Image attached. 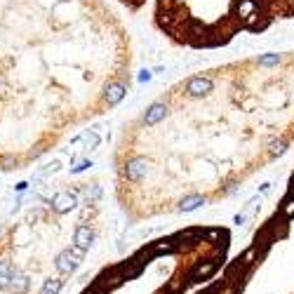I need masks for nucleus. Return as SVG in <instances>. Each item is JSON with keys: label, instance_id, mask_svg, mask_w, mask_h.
<instances>
[{"label": "nucleus", "instance_id": "obj_1", "mask_svg": "<svg viewBox=\"0 0 294 294\" xmlns=\"http://www.w3.org/2000/svg\"><path fill=\"white\" fill-rule=\"evenodd\" d=\"M83 257H85V252L78 250V247L62 252V254L57 257V271H59V273H73V271L80 266Z\"/></svg>", "mask_w": 294, "mask_h": 294}, {"label": "nucleus", "instance_id": "obj_9", "mask_svg": "<svg viewBox=\"0 0 294 294\" xmlns=\"http://www.w3.org/2000/svg\"><path fill=\"white\" fill-rule=\"evenodd\" d=\"M26 287H29V278L14 271L12 278H10V285H7V289H12V292L21 294V292H26Z\"/></svg>", "mask_w": 294, "mask_h": 294}, {"label": "nucleus", "instance_id": "obj_20", "mask_svg": "<svg viewBox=\"0 0 294 294\" xmlns=\"http://www.w3.org/2000/svg\"><path fill=\"white\" fill-rule=\"evenodd\" d=\"M87 167H92V163H90V160H85V163H80L78 167H73V172H83V170H87Z\"/></svg>", "mask_w": 294, "mask_h": 294}, {"label": "nucleus", "instance_id": "obj_10", "mask_svg": "<svg viewBox=\"0 0 294 294\" xmlns=\"http://www.w3.org/2000/svg\"><path fill=\"white\" fill-rule=\"evenodd\" d=\"M217 269V261H207V263H200L196 269V273L191 276V280H200V278H205V276H209L212 271Z\"/></svg>", "mask_w": 294, "mask_h": 294}, {"label": "nucleus", "instance_id": "obj_6", "mask_svg": "<svg viewBox=\"0 0 294 294\" xmlns=\"http://www.w3.org/2000/svg\"><path fill=\"white\" fill-rule=\"evenodd\" d=\"M125 94H127V85H125L123 80H118V83H111V85L106 87L104 101H106L109 106H116L118 101H123Z\"/></svg>", "mask_w": 294, "mask_h": 294}, {"label": "nucleus", "instance_id": "obj_2", "mask_svg": "<svg viewBox=\"0 0 294 294\" xmlns=\"http://www.w3.org/2000/svg\"><path fill=\"white\" fill-rule=\"evenodd\" d=\"M212 90H215V80L207 75H193L186 80V92L191 97H207Z\"/></svg>", "mask_w": 294, "mask_h": 294}, {"label": "nucleus", "instance_id": "obj_22", "mask_svg": "<svg viewBox=\"0 0 294 294\" xmlns=\"http://www.w3.org/2000/svg\"><path fill=\"white\" fill-rule=\"evenodd\" d=\"M289 198H294V177H292V184H289Z\"/></svg>", "mask_w": 294, "mask_h": 294}, {"label": "nucleus", "instance_id": "obj_21", "mask_svg": "<svg viewBox=\"0 0 294 294\" xmlns=\"http://www.w3.org/2000/svg\"><path fill=\"white\" fill-rule=\"evenodd\" d=\"M269 189H271V184H261V186H259V193H266Z\"/></svg>", "mask_w": 294, "mask_h": 294}, {"label": "nucleus", "instance_id": "obj_4", "mask_svg": "<svg viewBox=\"0 0 294 294\" xmlns=\"http://www.w3.org/2000/svg\"><path fill=\"white\" fill-rule=\"evenodd\" d=\"M73 207H75V193H71V191H59L52 198V209L59 212V215H64V212H68V209H73Z\"/></svg>", "mask_w": 294, "mask_h": 294}, {"label": "nucleus", "instance_id": "obj_15", "mask_svg": "<svg viewBox=\"0 0 294 294\" xmlns=\"http://www.w3.org/2000/svg\"><path fill=\"white\" fill-rule=\"evenodd\" d=\"M280 212H282L285 217H287V219H289V217H294V198H287V200L282 202Z\"/></svg>", "mask_w": 294, "mask_h": 294}, {"label": "nucleus", "instance_id": "obj_18", "mask_svg": "<svg viewBox=\"0 0 294 294\" xmlns=\"http://www.w3.org/2000/svg\"><path fill=\"white\" fill-rule=\"evenodd\" d=\"M219 235H221V231H219V228H212V231H207V233H205V235H202V238L215 240V238H219Z\"/></svg>", "mask_w": 294, "mask_h": 294}, {"label": "nucleus", "instance_id": "obj_7", "mask_svg": "<svg viewBox=\"0 0 294 294\" xmlns=\"http://www.w3.org/2000/svg\"><path fill=\"white\" fill-rule=\"evenodd\" d=\"M92 240H94V233H92V228L90 226H78L75 228V247L78 250H83V252H87L90 250V245H92Z\"/></svg>", "mask_w": 294, "mask_h": 294}, {"label": "nucleus", "instance_id": "obj_3", "mask_svg": "<svg viewBox=\"0 0 294 294\" xmlns=\"http://www.w3.org/2000/svg\"><path fill=\"white\" fill-rule=\"evenodd\" d=\"M148 174V160L144 155H132V158L125 163V177L129 181H141V179Z\"/></svg>", "mask_w": 294, "mask_h": 294}, {"label": "nucleus", "instance_id": "obj_11", "mask_svg": "<svg viewBox=\"0 0 294 294\" xmlns=\"http://www.w3.org/2000/svg\"><path fill=\"white\" fill-rule=\"evenodd\" d=\"M280 62H282V55H276V52H269V55L259 57V66H266V68L278 66Z\"/></svg>", "mask_w": 294, "mask_h": 294}, {"label": "nucleus", "instance_id": "obj_19", "mask_svg": "<svg viewBox=\"0 0 294 294\" xmlns=\"http://www.w3.org/2000/svg\"><path fill=\"white\" fill-rule=\"evenodd\" d=\"M151 78H153V73H151V71H141V75H139L141 83H148Z\"/></svg>", "mask_w": 294, "mask_h": 294}, {"label": "nucleus", "instance_id": "obj_14", "mask_svg": "<svg viewBox=\"0 0 294 294\" xmlns=\"http://www.w3.org/2000/svg\"><path fill=\"white\" fill-rule=\"evenodd\" d=\"M62 285H64L62 280H47L43 285V289H40V294H57L59 289H62Z\"/></svg>", "mask_w": 294, "mask_h": 294}, {"label": "nucleus", "instance_id": "obj_16", "mask_svg": "<svg viewBox=\"0 0 294 294\" xmlns=\"http://www.w3.org/2000/svg\"><path fill=\"white\" fill-rule=\"evenodd\" d=\"M172 250H174L172 243H158V245L153 247V254H165V252H172Z\"/></svg>", "mask_w": 294, "mask_h": 294}, {"label": "nucleus", "instance_id": "obj_13", "mask_svg": "<svg viewBox=\"0 0 294 294\" xmlns=\"http://www.w3.org/2000/svg\"><path fill=\"white\" fill-rule=\"evenodd\" d=\"M269 151H271V155H282L285 151H287V139H273L269 144Z\"/></svg>", "mask_w": 294, "mask_h": 294}, {"label": "nucleus", "instance_id": "obj_5", "mask_svg": "<svg viewBox=\"0 0 294 294\" xmlns=\"http://www.w3.org/2000/svg\"><path fill=\"white\" fill-rule=\"evenodd\" d=\"M163 118H167V106L163 104V101H155V104H151L148 111L144 113V125H146V127H153Z\"/></svg>", "mask_w": 294, "mask_h": 294}, {"label": "nucleus", "instance_id": "obj_8", "mask_svg": "<svg viewBox=\"0 0 294 294\" xmlns=\"http://www.w3.org/2000/svg\"><path fill=\"white\" fill-rule=\"evenodd\" d=\"M205 196H200V193H193V196H186L184 200H181V205H179V209L181 212H193V209H198L200 205H205Z\"/></svg>", "mask_w": 294, "mask_h": 294}, {"label": "nucleus", "instance_id": "obj_12", "mask_svg": "<svg viewBox=\"0 0 294 294\" xmlns=\"http://www.w3.org/2000/svg\"><path fill=\"white\" fill-rule=\"evenodd\" d=\"M12 266L7 261H0V287H7L10 285V278H12Z\"/></svg>", "mask_w": 294, "mask_h": 294}, {"label": "nucleus", "instance_id": "obj_17", "mask_svg": "<svg viewBox=\"0 0 294 294\" xmlns=\"http://www.w3.org/2000/svg\"><path fill=\"white\" fill-rule=\"evenodd\" d=\"M85 141H87V148H97L99 146V137L94 132H87L85 135Z\"/></svg>", "mask_w": 294, "mask_h": 294}]
</instances>
